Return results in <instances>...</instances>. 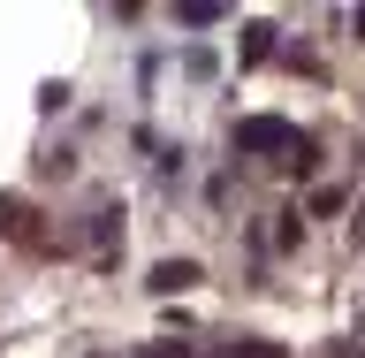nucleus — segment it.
<instances>
[{
    "label": "nucleus",
    "mask_w": 365,
    "mask_h": 358,
    "mask_svg": "<svg viewBox=\"0 0 365 358\" xmlns=\"http://www.w3.org/2000/svg\"><path fill=\"white\" fill-rule=\"evenodd\" d=\"M297 137H304V130H297V122H282V114H244V122H236V153H259V160L282 153V160H289Z\"/></svg>",
    "instance_id": "obj_1"
},
{
    "label": "nucleus",
    "mask_w": 365,
    "mask_h": 358,
    "mask_svg": "<svg viewBox=\"0 0 365 358\" xmlns=\"http://www.w3.org/2000/svg\"><path fill=\"white\" fill-rule=\"evenodd\" d=\"M190 282H198V259H160V267H153V290H160V297L190 290Z\"/></svg>",
    "instance_id": "obj_2"
},
{
    "label": "nucleus",
    "mask_w": 365,
    "mask_h": 358,
    "mask_svg": "<svg viewBox=\"0 0 365 358\" xmlns=\"http://www.w3.org/2000/svg\"><path fill=\"white\" fill-rule=\"evenodd\" d=\"M0 229H8V237H31V206H23L16 191H8V199H0Z\"/></svg>",
    "instance_id": "obj_3"
},
{
    "label": "nucleus",
    "mask_w": 365,
    "mask_h": 358,
    "mask_svg": "<svg viewBox=\"0 0 365 358\" xmlns=\"http://www.w3.org/2000/svg\"><path fill=\"white\" fill-rule=\"evenodd\" d=\"M267 54H274V31H267V23H251V31H244V61H267Z\"/></svg>",
    "instance_id": "obj_4"
},
{
    "label": "nucleus",
    "mask_w": 365,
    "mask_h": 358,
    "mask_svg": "<svg viewBox=\"0 0 365 358\" xmlns=\"http://www.w3.org/2000/svg\"><path fill=\"white\" fill-rule=\"evenodd\" d=\"M221 358H282V343H259V336H244V343H228Z\"/></svg>",
    "instance_id": "obj_5"
},
{
    "label": "nucleus",
    "mask_w": 365,
    "mask_h": 358,
    "mask_svg": "<svg viewBox=\"0 0 365 358\" xmlns=\"http://www.w3.org/2000/svg\"><path fill=\"white\" fill-rule=\"evenodd\" d=\"M175 16H182V23H221V8H213V0H182Z\"/></svg>",
    "instance_id": "obj_6"
},
{
    "label": "nucleus",
    "mask_w": 365,
    "mask_h": 358,
    "mask_svg": "<svg viewBox=\"0 0 365 358\" xmlns=\"http://www.w3.org/2000/svg\"><path fill=\"white\" fill-rule=\"evenodd\" d=\"M137 358H190L182 343H153V351H137Z\"/></svg>",
    "instance_id": "obj_7"
},
{
    "label": "nucleus",
    "mask_w": 365,
    "mask_h": 358,
    "mask_svg": "<svg viewBox=\"0 0 365 358\" xmlns=\"http://www.w3.org/2000/svg\"><path fill=\"white\" fill-rule=\"evenodd\" d=\"M350 23H358V39H365V8H358V16H350Z\"/></svg>",
    "instance_id": "obj_8"
}]
</instances>
